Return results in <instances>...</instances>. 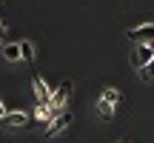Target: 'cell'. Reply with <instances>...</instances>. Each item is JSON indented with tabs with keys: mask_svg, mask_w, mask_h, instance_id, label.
I'll list each match as a JSON object with an SVG mask.
<instances>
[{
	"mask_svg": "<svg viewBox=\"0 0 154 143\" xmlns=\"http://www.w3.org/2000/svg\"><path fill=\"white\" fill-rule=\"evenodd\" d=\"M72 89H74V86H72V80H66L63 86H57L54 92H51L49 106H51L54 112H63V109H66V103H69V97H72Z\"/></svg>",
	"mask_w": 154,
	"mask_h": 143,
	"instance_id": "cell-1",
	"label": "cell"
},
{
	"mask_svg": "<svg viewBox=\"0 0 154 143\" xmlns=\"http://www.w3.org/2000/svg\"><path fill=\"white\" fill-rule=\"evenodd\" d=\"M149 60H154V40H151V43H140L137 49H134V55H131V66H134V69H143Z\"/></svg>",
	"mask_w": 154,
	"mask_h": 143,
	"instance_id": "cell-2",
	"label": "cell"
},
{
	"mask_svg": "<svg viewBox=\"0 0 154 143\" xmlns=\"http://www.w3.org/2000/svg\"><path fill=\"white\" fill-rule=\"evenodd\" d=\"M128 40L131 43H151L154 40V23H143V26H137V29H128Z\"/></svg>",
	"mask_w": 154,
	"mask_h": 143,
	"instance_id": "cell-3",
	"label": "cell"
},
{
	"mask_svg": "<svg viewBox=\"0 0 154 143\" xmlns=\"http://www.w3.org/2000/svg\"><path fill=\"white\" fill-rule=\"evenodd\" d=\"M69 123H72V112H69V109H63L60 115H57L54 120L49 123V129H46V138H54V135L66 132V129H69Z\"/></svg>",
	"mask_w": 154,
	"mask_h": 143,
	"instance_id": "cell-4",
	"label": "cell"
},
{
	"mask_svg": "<svg viewBox=\"0 0 154 143\" xmlns=\"http://www.w3.org/2000/svg\"><path fill=\"white\" fill-rule=\"evenodd\" d=\"M32 86H34V97H37V103H49V100H51V89H49V83H46L40 75L32 77Z\"/></svg>",
	"mask_w": 154,
	"mask_h": 143,
	"instance_id": "cell-5",
	"label": "cell"
},
{
	"mask_svg": "<svg viewBox=\"0 0 154 143\" xmlns=\"http://www.w3.org/2000/svg\"><path fill=\"white\" fill-rule=\"evenodd\" d=\"M0 123H3L6 129H17V126H26L29 123V115L26 112H6V117Z\"/></svg>",
	"mask_w": 154,
	"mask_h": 143,
	"instance_id": "cell-6",
	"label": "cell"
},
{
	"mask_svg": "<svg viewBox=\"0 0 154 143\" xmlns=\"http://www.w3.org/2000/svg\"><path fill=\"white\" fill-rule=\"evenodd\" d=\"M100 100H103V103H109L111 109H117V103H120L123 100V94H120V89H103V94H100Z\"/></svg>",
	"mask_w": 154,
	"mask_h": 143,
	"instance_id": "cell-7",
	"label": "cell"
},
{
	"mask_svg": "<svg viewBox=\"0 0 154 143\" xmlns=\"http://www.w3.org/2000/svg\"><path fill=\"white\" fill-rule=\"evenodd\" d=\"M3 57L11 60V63H17V60H20V43H6L3 46Z\"/></svg>",
	"mask_w": 154,
	"mask_h": 143,
	"instance_id": "cell-8",
	"label": "cell"
},
{
	"mask_svg": "<svg viewBox=\"0 0 154 143\" xmlns=\"http://www.w3.org/2000/svg\"><path fill=\"white\" fill-rule=\"evenodd\" d=\"M20 60H26V63L34 60V43L32 40H20Z\"/></svg>",
	"mask_w": 154,
	"mask_h": 143,
	"instance_id": "cell-9",
	"label": "cell"
},
{
	"mask_svg": "<svg viewBox=\"0 0 154 143\" xmlns=\"http://www.w3.org/2000/svg\"><path fill=\"white\" fill-rule=\"evenodd\" d=\"M140 77H143V80H154V60H149L143 69H140Z\"/></svg>",
	"mask_w": 154,
	"mask_h": 143,
	"instance_id": "cell-10",
	"label": "cell"
},
{
	"mask_svg": "<svg viewBox=\"0 0 154 143\" xmlns=\"http://www.w3.org/2000/svg\"><path fill=\"white\" fill-rule=\"evenodd\" d=\"M6 117V106H3V100H0V120Z\"/></svg>",
	"mask_w": 154,
	"mask_h": 143,
	"instance_id": "cell-11",
	"label": "cell"
},
{
	"mask_svg": "<svg viewBox=\"0 0 154 143\" xmlns=\"http://www.w3.org/2000/svg\"><path fill=\"white\" fill-rule=\"evenodd\" d=\"M3 34H6V26H3V23H0V40H3Z\"/></svg>",
	"mask_w": 154,
	"mask_h": 143,
	"instance_id": "cell-12",
	"label": "cell"
}]
</instances>
